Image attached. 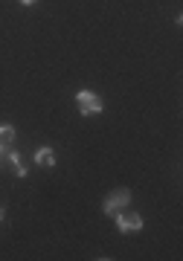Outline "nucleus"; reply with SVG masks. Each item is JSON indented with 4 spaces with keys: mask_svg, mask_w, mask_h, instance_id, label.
<instances>
[{
    "mask_svg": "<svg viewBox=\"0 0 183 261\" xmlns=\"http://www.w3.org/2000/svg\"><path fill=\"white\" fill-rule=\"evenodd\" d=\"M76 108H79V113L82 116H99L102 111H105V99H102L99 93H93V90H79L76 93Z\"/></svg>",
    "mask_w": 183,
    "mask_h": 261,
    "instance_id": "obj_1",
    "label": "nucleus"
},
{
    "mask_svg": "<svg viewBox=\"0 0 183 261\" xmlns=\"http://www.w3.org/2000/svg\"><path fill=\"white\" fill-rule=\"evenodd\" d=\"M128 203H131V189L119 186V189H113V192H110L105 200H102V212L108 215V218H113L117 212L128 209Z\"/></svg>",
    "mask_w": 183,
    "mask_h": 261,
    "instance_id": "obj_2",
    "label": "nucleus"
},
{
    "mask_svg": "<svg viewBox=\"0 0 183 261\" xmlns=\"http://www.w3.org/2000/svg\"><path fill=\"white\" fill-rule=\"evenodd\" d=\"M113 221H117V229H119V232H140V229H143V215L128 212V209L117 212V215H113Z\"/></svg>",
    "mask_w": 183,
    "mask_h": 261,
    "instance_id": "obj_3",
    "label": "nucleus"
},
{
    "mask_svg": "<svg viewBox=\"0 0 183 261\" xmlns=\"http://www.w3.org/2000/svg\"><path fill=\"white\" fill-rule=\"evenodd\" d=\"M3 160H6V163L12 166V171H15V177H20V180H24V177L29 174V168H27V163H24V157H20V154H18L15 148H6Z\"/></svg>",
    "mask_w": 183,
    "mask_h": 261,
    "instance_id": "obj_4",
    "label": "nucleus"
},
{
    "mask_svg": "<svg viewBox=\"0 0 183 261\" xmlns=\"http://www.w3.org/2000/svg\"><path fill=\"white\" fill-rule=\"evenodd\" d=\"M35 163H38L41 168H53V166H55V151L47 148V145H41V148L35 151Z\"/></svg>",
    "mask_w": 183,
    "mask_h": 261,
    "instance_id": "obj_5",
    "label": "nucleus"
},
{
    "mask_svg": "<svg viewBox=\"0 0 183 261\" xmlns=\"http://www.w3.org/2000/svg\"><path fill=\"white\" fill-rule=\"evenodd\" d=\"M15 137H18L15 125H0V145L12 148V145H15Z\"/></svg>",
    "mask_w": 183,
    "mask_h": 261,
    "instance_id": "obj_6",
    "label": "nucleus"
},
{
    "mask_svg": "<svg viewBox=\"0 0 183 261\" xmlns=\"http://www.w3.org/2000/svg\"><path fill=\"white\" fill-rule=\"evenodd\" d=\"M18 3H20V6H35L38 0H18Z\"/></svg>",
    "mask_w": 183,
    "mask_h": 261,
    "instance_id": "obj_7",
    "label": "nucleus"
},
{
    "mask_svg": "<svg viewBox=\"0 0 183 261\" xmlns=\"http://www.w3.org/2000/svg\"><path fill=\"white\" fill-rule=\"evenodd\" d=\"M3 218H6V206L0 203V221H3Z\"/></svg>",
    "mask_w": 183,
    "mask_h": 261,
    "instance_id": "obj_8",
    "label": "nucleus"
},
{
    "mask_svg": "<svg viewBox=\"0 0 183 261\" xmlns=\"http://www.w3.org/2000/svg\"><path fill=\"white\" fill-rule=\"evenodd\" d=\"M3 154H6V145H0V160H3Z\"/></svg>",
    "mask_w": 183,
    "mask_h": 261,
    "instance_id": "obj_9",
    "label": "nucleus"
}]
</instances>
